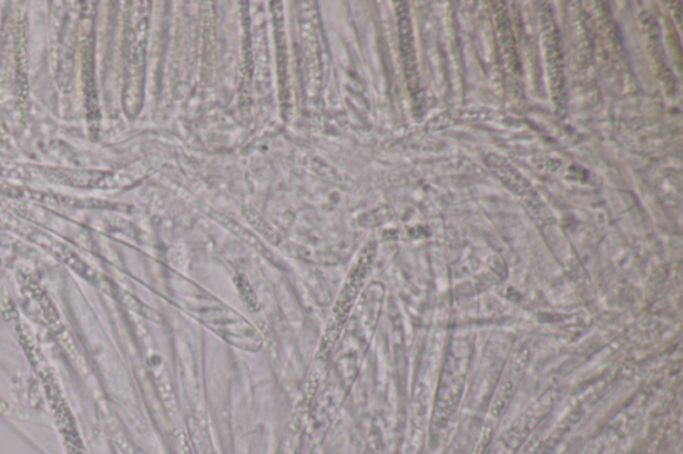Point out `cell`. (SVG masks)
<instances>
[{"label":"cell","instance_id":"obj_1","mask_svg":"<svg viewBox=\"0 0 683 454\" xmlns=\"http://www.w3.org/2000/svg\"><path fill=\"white\" fill-rule=\"evenodd\" d=\"M374 254H376V247H374V245L367 246L364 249L356 266L351 269L344 288H342L339 299L333 311L330 324H328L325 339L322 341V353H330L335 341L338 340L342 329L345 327L347 316H349L354 302H356L360 289L364 287L367 275L370 272Z\"/></svg>","mask_w":683,"mask_h":454},{"label":"cell","instance_id":"obj_2","mask_svg":"<svg viewBox=\"0 0 683 454\" xmlns=\"http://www.w3.org/2000/svg\"><path fill=\"white\" fill-rule=\"evenodd\" d=\"M272 10L275 25V42H277L279 95L282 107L285 110L288 105L290 91H288V62L284 4L281 2H274L272 3Z\"/></svg>","mask_w":683,"mask_h":454},{"label":"cell","instance_id":"obj_3","mask_svg":"<svg viewBox=\"0 0 683 454\" xmlns=\"http://www.w3.org/2000/svg\"><path fill=\"white\" fill-rule=\"evenodd\" d=\"M399 38H400V52H402L405 74L407 83L412 95L418 94V72H417V56L416 50H414L411 24L409 10L407 4H399Z\"/></svg>","mask_w":683,"mask_h":454},{"label":"cell","instance_id":"obj_4","mask_svg":"<svg viewBox=\"0 0 683 454\" xmlns=\"http://www.w3.org/2000/svg\"><path fill=\"white\" fill-rule=\"evenodd\" d=\"M215 219L218 220L221 224H223V226L228 228L230 231H232L235 235H238L243 241H246L247 245L255 248L256 251L264 254L266 258L268 259H274V256L271 254V251H268V249L264 245H262V241H259V239L256 238V236H254L252 233L247 231L246 228H243L242 226H239L238 223H235L232 219H227V217L222 216V215H215Z\"/></svg>","mask_w":683,"mask_h":454},{"label":"cell","instance_id":"obj_5","mask_svg":"<svg viewBox=\"0 0 683 454\" xmlns=\"http://www.w3.org/2000/svg\"><path fill=\"white\" fill-rule=\"evenodd\" d=\"M235 282L236 286H238L239 293L247 308L252 309V311H258L261 308L258 299H256V295L252 286H249V282L243 278V276H238V278L235 279Z\"/></svg>","mask_w":683,"mask_h":454}]
</instances>
